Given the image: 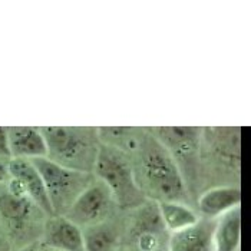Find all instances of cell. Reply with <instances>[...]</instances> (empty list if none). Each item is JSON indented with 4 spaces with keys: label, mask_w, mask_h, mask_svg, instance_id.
Here are the masks:
<instances>
[{
    "label": "cell",
    "mask_w": 251,
    "mask_h": 251,
    "mask_svg": "<svg viewBox=\"0 0 251 251\" xmlns=\"http://www.w3.org/2000/svg\"><path fill=\"white\" fill-rule=\"evenodd\" d=\"M9 175L19 181L22 187L25 188L26 195L33 204H36V207L49 214L50 217L53 215V210L46 193L45 184L42 181V176L29 159H10Z\"/></svg>",
    "instance_id": "8"
},
{
    "label": "cell",
    "mask_w": 251,
    "mask_h": 251,
    "mask_svg": "<svg viewBox=\"0 0 251 251\" xmlns=\"http://www.w3.org/2000/svg\"><path fill=\"white\" fill-rule=\"evenodd\" d=\"M30 162L42 176L53 215H65L74 201L92 182L91 173L65 168L46 156L30 159Z\"/></svg>",
    "instance_id": "4"
},
{
    "label": "cell",
    "mask_w": 251,
    "mask_h": 251,
    "mask_svg": "<svg viewBox=\"0 0 251 251\" xmlns=\"http://www.w3.org/2000/svg\"><path fill=\"white\" fill-rule=\"evenodd\" d=\"M99 136L103 141L105 147L128 154L138 152L145 135H139L132 128H103L100 129Z\"/></svg>",
    "instance_id": "17"
},
{
    "label": "cell",
    "mask_w": 251,
    "mask_h": 251,
    "mask_svg": "<svg viewBox=\"0 0 251 251\" xmlns=\"http://www.w3.org/2000/svg\"><path fill=\"white\" fill-rule=\"evenodd\" d=\"M38 246L36 243H33V244H29V246H26V247H23V249H20L18 251H38Z\"/></svg>",
    "instance_id": "21"
},
{
    "label": "cell",
    "mask_w": 251,
    "mask_h": 251,
    "mask_svg": "<svg viewBox=\"0 0 251 251\" xmlns=\"http://www.w3.org/2000/svg\"><path fill=\"white\" fill-rule=\"evenodd\" d=\"M114 198L108 188L99 181L91 182L82 194L74 201L65 217L77 227H91L105 221V217L111 211Z\"/></svg>",
    "instance_id": "6"
},
{
    "label": "cell",
    "mask_w": 251,
    "mask_h": 251,
    "mask_svg": "<svg viewBox=\"0 0 251 251\" xmlns=\"http://www.w3.org/2000/svg\"><path fill=\"white\" fill-rule=\"evenodd\" d=\"M39 129L46 142V158L69 170L82 173H91L94 170L99 147L89 134L77 128L66 126H48Z\"/></svg>",
    "instance_id": "3"
},
{
    "label": "cell",
    "mask_w": 251,
    "mask_h": 251,
    "mask_svg": "<svg viewBox=\"0 0 251 251\" xmlns=\"http://www.w3.org/2000/svg\"><path fill=\"white\" fill-rule=\"evenodd\" d=\"M33 202L27 197L9 193L6 187L0 190V218L15 230L20 231L29 221Z\"/></svg>",
    "instance_id": "14"
},
{
    "label": "cell",
    "mask_w": 251,
    "mask_h": 251,
    "mask_svg": "<svg viewBox=\"0 0 251 251\" xmlns=\"http://www.w3.org/2000/svg\"><path fill=\"white\" fill-rule=\"evenodd\" d=\"M121 208L136 210L147 201L126 154L109 147L98 148L92 170Z\"/></svg>",
    "instance_id": "2"
},
{
    "label": "cell",
    "mask_w": 251,
    "mask_h": 251,
    "mask_svg": "<svg viewBox=\"0 0 251 251\" xmlns=\"http://www.w3.org/2000/svg\"><path fill=\"white\" fill-rule=\"evenodd\" d=\"M217 220L200 218L193 227L173 232L167 251H214L213 234Z\"/></svg>",
    "instance_id": "9"
},
{
    "label": "cell",
    "mask_w": 251,
    "mask_h": 251,
    "mask_svg": "<svg viewBox=\"0 0 251 251\" xmlns=\"http://www.w3.org/2000/svg\"><path fill=\"white\" fill-rule=\"evenodd\" d=\"M168 238L158 202L145 201L136 208L129 230V241L134 251H161L167 247Z\"/></svg>",
    "instance_id": "5"
},
{
    "label": "cell",
    "mask_w": 251,
    "mask_h": 251,
    "mask_svg": "<svg viewBox=\"0 0 251 251\" xmlns=\"http://www.w3.org/2000/svg\"><path fill=\"white\" fill-rule=\"evenodd\" d=\"M38 251H62L58 250V249H53V247H49V246H45V244H39L38 246Z\"/></svg>",
    "instance_id": "20"
},
{
    "label": "cell",
    "mask_w": 251,
    "mask_h": 251,
    "mask_svg": "<svg viewBox=\"0 0 251 251\" xmlns=\"http://www.w3.org/2000/svg\"><path fill=\"white\" fill-rule=\"evenodd\" d=\"M241 204V191L238 187L223 185L215 187L202 194L198 200V211L202 218L218 220Z\"/></svg>",
    "instance_id": "12"
},
{
    "label": "cell",
    "mask_w": 251,
    "mask_h": 251,
    "mask_svg": "<svg viewBox=\"0 0 251 251\" xmlns=\"http://www.w3.org/2000/svg\"><path fill=\"white\" fill-rule=\"evenodd\" d=\"M241 244V210L234 208L221 215L213 234L214 251H240Z\"/></svg>",
    "instance_id": "13"
},
{
    "label": "cell",
    "mask_w": 251,
    "mask_h": 251,
    "mask_svg": "<svg viewBox=\"0 0 251 251\" xmlns=\"http://www.w3.org/2000/svg\"><path fill=\"white\" fill-rule=\"evenodd\" d=\"M141 190L156 202H182L188 200L184 176L170 152L152 135H145L138 150Z\"/></svg>",
    "instance_id": "1"
},
{
    "label": "cell",
    "mask_w": 251,
    "mask_h": 251,
    "mask_svg": "<svg viewBox=\"0 0 251 251\" xmlns=\"http://www.w3.org/2000/svg\"><path fill=\"white\" fill-rule=\"evenodd\" d=\"M42 244L62 251H83L82 228L65 215H52L46 223Z\"/></svg>",
    "instance_id": "10"
},
{
    "label": "cell",
    "mask_w": 251,
    "mask_h": 251,
    "mask_svg": "<svg viewBox=\"0 0 251 251\" xmlns=\"http://www.w3.org/2000/svg\"><path fill=\"white\" fill-rule=\"evenodd\" d=\"M83 251H119L121 238L114 226L99 223L82 230Z\"/></svg>",
    "instance_id": "15"
},
{
    "label": "cell",
    "mask_w": 251,
    "mask_h": 251,
    "mask_svg": "<svg viewBox=\"0 0 251 251\" xmlns=\"http://www.w3.org/2000/svg\"><path fill=\"white\" fill-rule=\"evenodd\" d=\"M10 159H36L48 155L45 138L39 128L13 126L7 128Z\"/></svg>",
    "instance_id": "11"
},
{
    "label": "cell",
    "mask_w": 251,
    "mask_h": 251,
    "mask_svg": "<svg viewBox=\"0 0 251 251\" xmlns=\"http://www.w3.org/2000/svg\"><path fill=\"white\" fill-rule=\"evenodd\" d=\"M152 135L178 161H191L200 150V129L193 126H161L155 128Z\"/></svg>",
    "instance_id": "7"
},
{
    "label": "cell",
    "mask_w": 251,
    "mask_h": 251,
    "mask_svg": "<svg viewBox=\"0 0 251 251\" xmlns=\"http://www.w3.org/2000/svg\"><path fill=\"white\" fill-rule=\"evenodd\" d=\"M0 158L10 159V150L7 141V128L0 126Z\"/></svg>",
    "instance_id": "18"
},
{
    "label": "cell",
    "mask_w": 251,
    "mask_h": 251,
    "mask_svg": "<svg viewBox=\"0 0 251 251\" xmlns=\"http://www.w3.org/2000/svg\"><path fill=\"white\" fill-rule=\"evenodd\" d=\"M158 208L167 231H182L193 227L200 220V215L182 202H158Z\"/></svg>",
    "instance_id": "16"
},
{
    "label": "cell",
    "mask_w": 251,
    "mask_h": 251,
    "mask_svg": "<svg viewBox=\"0 0 251 251\" xmlns=\"http://www.w3.org/2000/svg\"><path fill=\"white\" fill-rule=\"evenodd\" d=\"M9 161L10 159H3L0 158V185L4 184L9 179Z\"/></svg>",
    "instance_id": "19"
}]
</instances>
